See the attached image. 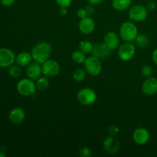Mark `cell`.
I'll return each mask as SVG.
<instances>
[{
	"instance_id": "1",
	"label": "cell",
	"mask_w": 157,
	"mask_h": 157,
	"mask_svg": "<svg viewBox=\"0 0 157 157\" xmlns=\"http://www.w3.org/2000/svg\"><path fill=\"white\" fill-rule=\"evenodd\" d=\"M52 48L51 44L45 41H41L33 46L31 54L34 61L42 64L43 62L49 59L52 55Z\"/></svg>"
},
{
	"instance_id": "2",
	"label": "cell",
	"mask_w": 157,
	"mask_h": 157,
	"mask_svg": "<svg viewBox=\"0 0 157 157\" xmlns=\"http://www.w3.org/2000/svg\"><path fill=\"white\" fill-rule=\"evenodd\" d=\"M138 35V29L132 21H125L120 28V36L127 42H133Z\"/></svg>"
},
{
	"instance_id": "3",
	"label": "cell",
	"mask_w": 157,
	"mask_h": 157,
	"mask_svg": "<svg viewBox=\"0 0 157 157\" xmlns=\"http://www.w3.org/2000/svg\"><path fill=\"white\" fill-rule=\"evenodd\" d=\"M17 91L25 97L32 96L36 91V84L30 78H23L20 80L16 86Z\"/></svg>"
},
{
	"instance_id": "4",
	"label": "cell",
	"mask_w": 157,
	"mask_h": 157,
	"mask_svg": "<svg viewBox=\"0 0 157 157\" xmlns=\"http://www.w3.org/2000/svg\"><path fill=\"white\" fill-rule=\"evenodd\" d=\"M77 99L78 102L84 106L92 105L97 100V94L90 87H84L78 92Z\"/></svg>"
},
{
	"instance_id": "5",
	"label": "cell",
	"mask_w": 157,
	"mask_h": 157,
	"mask_svg": "<svg viewBox=\"0 0 157 157\" xmlns=\"http://www.w3.org/2000/svg\"><path fill=\"white\" fill-rule=\"evenodd\" d=\"M84 64L86 71L92 76H98L102 71V64L101 59L94 55L87 58Z\"/></svg>"
},
{
	"instance_id": "6",
	"label": "cell",
	"mask_w": 157,
	"mask_h": 157,
	"mask_svg": "<svg viewBox=\"0 0 157 157\" xmlns=\"http://www.w3.org/2000/svg\"><path fill=\"white\" fill-rule=\"evenodd\" d=\"M136 54V47L132 42L125 41L120 44L118 48V56L124 61H129L133 59Z\"/></svg>"
},
{
	"instance_id": "7",
	"label": "cell",
	"mask_w": 157,
	"mask_h": 157,
	"mask_svg": "<svg viewBox=\"0 0 157 157\" xmlns=\"http://www.w3.org/2000/svg\"><path fill=\"white\" fill-rule=\"evenodd\" d=\"M129 17L133 21H144L148 15V9L142 5H135L129 10Z\"/></svg>"
},
{
	"instance_id": "8",
	"label": "cell",
	"mask_w": 157,
	"mask_h": 157,
	"mask_svg": "<svg viewBox=\"0 0 157 157\" xmlns=\"http://www.w3.org/2000/svg\"><path fill=\"white\" fill-rule=\"evenodd\" d=\"M42 74L48 78L58 75L60 72V65L58 61L53 59H48L41 64Z\"/></svg>"
},
{
	"instance_id": "9",
	"label": "cell",
	"mask_w": 157,
	"mask_h": 157,
	"mask_svg": "<svg viewBox=\"0 0 157 157\" xmlns=\"http://www.w3.org/2000/svg\"><path fill=\"white\" fill-rule=\"evenodd\" d=\"M15 53L6 48H0V67H9L15 61Z\"/></svg>"
},
{
	"instance_id": "10",
	"label": "cell",
	"mask_w": 157,
	"mask_h": 157,
	"mask_svg": "<svg viewBox=\"0 0 157 157\" xmlns=\"http://www.w3.org/2000/svg\"><path fill=\"white\" fill-rule=\"evenodd\" d=\"M79 31L84 35H90L95 29V21L91 17L87 16L81 18L78 25Z\"/></svg>"
},
{
	"instance_id": "11",
	"label": "cell",
	"mask_w": 157,
	"mask_h": 157,
	"mask_svg": "<svg viewBox=\"0 0 157 157\" xmlns=\"http://www.w3.org/2000/svg\"><path fill=\"white\" fill-rule=\"evenodd\" d=\"M132 137H133V141L136 144H138V145H144V144H147L148 141L150 140V135L147 129L140 127V128L136 129L134 130Z\"/></svg>"
},
{
	"instance_id": "12",
	"label": "cell",
	"mask_w": 157,
	"mask_h": 157,
	"mask_svg": "<svg viewBox=\"0 0 157 157\" xmlns=\"http://www.w3.org/2000/svg\"><path fill=\"white\" fill-rule=\"evenodd\" d=\"M104 148L107 153L110 154H115L120 150V142L114 136H109L104 140Z\"/></svg>"
},
{
	"instance_id": "13",
	"label": "cell",
	"mask_w": 157,
	"mask_h": 157,
	"mask_svg": "<svg viewBox=\"0 0 157 157\" xmlns=\"http://www.w3.org/2000/svg\"><path fill=\"white\" fill-rule=\"evenodd\" d=\"M104 43L110 51H113L119 48L120 38L115 32H109L104 36Z\"/></svg>"
},
{
	"instance_id": "14",
	"label": "cell",
	"mask_w": 157,
	"mask_h": 157,
	"mask_svg": "<svg viewBox=\"0 0 157 157\" xmlns=\"http://www.w3.org/2000/svg\"><path fill=\"white\" fill-rule=\"evenodd\" d=\"M142 90L146 95L151 96L157 93V79L153 77H150L145 80L142 85Z\"/></svg>"
},
{
	"instance_id": "15",
	"label": "cell",
	"mask_w": 157,
	"mask_h": 157,
	"mask_svg": "<svg viewBox=\"0 0 157 157\" xmlns=\"http://www.w3.org/2000/svg\"><path fill=\"white\" fill-rule=\"evenodd\" d=\"M42 75V69H41V64L38 62L31 63L27 66L26 69V75L29 78L32 80H37Z\"/></svg>"
},
{
	"instance_id": "16",
	"label": "cell",
	"mask_w": 157,
	"mask_h": 157,
	"mask_svg": "<svg viewBox=\"0 0 157 157\" xmlns=\"http://www.w3.org/2000/svg\"><path fill=\"white\" fill-rule=\"evenodd\" d=\"M111 51L104 44V43H100L94 45L93 50H92V55L97 57L99 59H105L110 55Z\"/></svg>"
},
{
	"instance_id": "17",
	"label": "cell",
	"mask_w": 157,
	"mask_h": 157,
	"mask_svg": "<svg viewBox=\"0 0 157 157\" xmlns=\"http://www.w3.org/2000/svg\"><path fill=\"white\" fill-rule=\"evenodd\" d=\"M9 120L15 124H19L24 121L25 118V112L21 107H15L9 114Z\"/></svg>"
},
{
	"instance_id": "18",
	"label": "cell",
	"mask_w": 157,
	"mask_h": 157,
	"mask_svg": "<svg viewBox=\"0 0 157 157\" xmlns=\"http://www.w3.org/2000/svg\"><path fill=\"white\" fill-rule=\"evenodd\" d=\"M32 60L33 58H32V54L27 52H20L15 57V62L20 67H27L32 63Z\"/></svg>"
},
{
	"instance_id": "19",
	"label": "cell",
	"mask_w": 157,
	"mask_h": 157,
	"mask_svg": "<svg viewBox=\"0 0 157 157\" xmlns=\"http://www.w3.org/2000/svg\"><path fill=\"white\" fill-rule=\"evenodd\" d=\"M112 6L117 11H124L131 5L132 0H112Z\"/></svg>"
},
{
	"instance_id": "20",
	"label": "cell",
	"mask_w": 157,
	"mask_h": 157,
	"mask_svg": "<svg viewBox=\"0 0 157 157\" xmlns=\"http://www.w3.org/2000/svg\"><path fill=\"white\" fill-rule=\"evenodd\" d=\"M36 87L38 90H45L49 87V80L48 77L41 76L36 80Z\"/></svg>"
},
{
	"instance_id": "21",
	"label": "cell",
	"mask_w": 157,
	"mask_h": 157,
	"mask_svg": "<svg viewBox=\"0 0 157 157\" xmlns=\"http://www.w3.org/2000/svg\"><path fill=\"white\" fill-rule=\"evenodd\" d=\"M134 41L138 47L146 48L150 42V39H149L148 36H147L145 34H138L137 37Z\"/></svg>"
},
{
	"instance_id": "22",
	"label": "cell",
	"mask_w": 157,
	"mask_h": 157,
	"mask_svg": "<svg viewBox=\"0 0 157 157\" xmlns=\"http://www.w3.org/2000/svg\"><path fill=\"white\" fill-rule=\"evenodd\" d=\"M71 58L77 64H84L87 59L85 54L83 53L80 50L74 52L71 55Z\"/></svg>"
},
{
	"instance_id": "23",
	"label": "cell",
	"mask_w": 157,
	"mask_h": 157,
	"mask_svg": "<svg viewBox=\"0 0 157 157\" xmlns=\"http://www.w3.org/2000/svg\"><path fill=\"white\" fill-rule=\"evenodd\" d=\"M93 48H94V44L89 41H81V43H80L79 45H78V48H79V50L81 51V52H82L83 53L85 54V55L92 52Z\"/></svg>"
},
{
	"instance_id": "24",
	"label": "cell",
	"mask_w": 157,
	"mask_h": 157,
	"mask_svg": "<svg viewBox=\"0 0 157 157\" xmlns=\"http://www.w3.org/2000/svg\"><path fill=\"white\" fill-rule=\"evenodd\" d=\"M72 78L76 82H81L84 81L86 78V72L85 71L81 68H77L75 70L72 75Z\"/></svg>"
},
{
	"instance_id": "25",
	"label": "cell",
	"mask_w": 157,
	"mask_h": 157,
	"mask_svg": "<svg viewBox=\"0 0 157 157\" xmlns=\"http://www.w3.org/2000/svg\"><path fill=\"white\" fill-rule=\"evenodd\" d=\"M9 74L12 78H18L21 76V70L18 64H12L9 67Z\"/></svg>"
},
{
	"instance_id": "26",
	"label": "cell",
	"mask_w": 157,
	"mask_h": 157,
	"mask_svg": "<svg viewBox=\"0 0 157 157\" xmlns=\"http://www.w3.org/2000/svg\"><path fill=\"white\" fill-rule=\"evenodd\" d=\"M153 68L150 67V65H144V67L141 68V73H142L143 76L145 78H150L153 75Z\"/></svg>"
},
{
	"instance_id": "27",
	"label": "cell",
	"mask_w": 157,
	"mask_h": 157,
	"mask_svg": "<svg viewBox=\"0 0 157 157\" xmlns=\"http://www.w3.org/2000/svg\"><path fill=\"white\" fill-rule=\"evenodd\" d=\"M78 154L81 157H90L92 155L91 150L88 148V147H82L80 149Z\"/></svg>"
},
{
	"instance_id": "28",
	"label": "cell",
	"mask_w": 157,
	"mask_h": 157,
	"mask_svg": "<svg viewBox=\"0 0 157 157\" xmlns=\"http://www.w3.org/2000/svg\"><path fill=\"white\" fill-rule=\"evenodd\" d=\"M57 4L61 8H68L72 3V0H55Z\"/></svg>"
},
{
	"instance_id": "29",
	"label": "cell",
	"mask_w": 157,
	"mask_h": 157,
	"mask_svg": "<svg viewBox=\"0 0 157 157\" xmlns=\"http://www.w3.org/2000/svg\"><path fill=\"white\" fill-rule=\"evenodd\" d=\"M84 9H85L86 12H87V16H90V15H92L94 13L95 9H94V5H91V4L88 5V6H86Z\"/></svg>"
},
{
	"instance_id": "30",
	"label": "cell",
	"mask_w": 157,
	"mask_h": 157,
	"mask_svg": "<svg viewBox=\"0 0 157 157\" xmlns=\"http://www.w3.org/2000/svg\"><path fill=\"white\" fill-rule=\"evenodd\" d=\"M119 131V128H118L117 126H111V127H110V128H109V133H110V134L111 135V136H115L116 135L118 134Z\"/></svg>"
},
{
	"instance_id": "31",
	"label": "cell",
	"mask_w": 157,
	"mask_h": 157,
	"mask_svg": "<svg viewBox=\"0 0 157 157\" xmlns=\"http://www.w3.org/2000/svg\"><path fill=\"white\" fill-rule=\"evenodd\" d=\"M77 15H78V18H80L81 19V18H85V17L87 16V12H86V10L84 8H81V9H78V12H77Z\"/></svg>"
},
{
	"instance_id": "32",
	"label": "cell",
	"mask_w": 157,
	"mask_h": 157,
	"mask_svg": "<svg viewBox=\"0 0 157 157\" xmlns=\"http://www.w3.org/2000/svg\"><path fill=\"white\" fill-rule=\"evenodd\" d=\"M15 0H0V2L2 6L9 7V6H12V5L15 3Z\"/></svg>"
},
{
	"instance_id": "33",
	"label": "cell",
	"mask_w": 157,
	"mask_h": 157,
	"mask_svg": "<svg viewBox=\"0 0 157 157\" xmlns=\"http://www.w3.org/2000/svg\"><path fill=\"white\" fill-rule=\"evenodd\" d=\"M156 8V5L154 2H148V4H147V9H148V10L153 11L155 10Z\"/></svg>"
},
{
	"instance_id": "34",
	"label": "cell",
	"mask_w": 157,
	"mask_h": 157,
	"mask_svg": "<svg viewBox=\"0 0 157 157\" xmlns=\"http://www.w3.org/2000/svg\"><path fill=\"white\" fill-rule=\"evenodd\" d=\"M87 1H88V2L90 4L94 5V6H97V5H99L101 2H103L104 0H87Z\"/></svg>"
},
{
	"instance_id": "35",
	"label": "cell",
	"mask_w": 157,
	"mask_h": 157,
	"mask_svg": "<svg viewBox=\"0 0 157 157\" xmlns=\"http://www.w3.org/2000/svg\"><path fill=\"white\" fill-rule=\"evenodd\" d=\"M152 58H153V62L157 65V48L153 51V54H152Z\"/></svg>"
},
{
	"instance_id": "36",
	"label": "cell",
	"mask_w": 157,
	"mask_h": 157,
	"mask_svg": "<svg viewBox=\"0 0 157 157\" xmlns=\"http://www.w3.org/2000/svg\"><path fill=\"white\" fill-rule=\"evenodd\" d=\"M67 13V8H61V10H60V14L61 15H65Z\"/></svg>"
},
{
	"instance_id": "37",
	"label": "cell",
	"mask_w": 157,
	"mask_h": 157,
	"mask_svg": "<svg viewBox=\"0 0 157 157\" xmlns=\"http://www.w3.org/2000/svg\"><path fill=\"white\" fill-rule=\"evenodd\" d=\"M6 153H4L3 152H0V157H6Z\"/></svg>"
}]
</instances>
